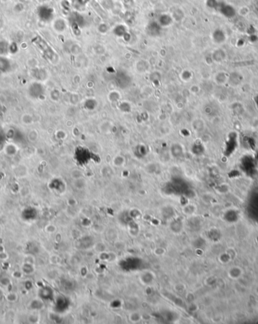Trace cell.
Returning a JSON list of instances; mask_svg holds the SVG:
<instances>
[{"label":"cell","mask_w":258,"mask_h":324,"mask_svg":"<svg viewBox=\"0 0 258 324\" xmlns=\"http://www.w3.org/2000/svg\"><path fill=\"white\" fill-rule=\"evenodd\" d=\"M34 42L35 45H37V47L41 50V51H42V53L46 57V58L49 59L50 61L54 62L53 59H54V55H55L54 51H53L52 49L46 43L45 41L41 39L40 37L37 36L36 38H35Z\"/></svg>","instance_id":"cell-1"},{"label":"cell","mask_w":258,"mask_h":324,"mask_svg":"<svg viewBox=\"0 0 258 324\" xmlns=\"http://www.w3.org/2000/svg\"><path fill=\"white\" fill-rule=\"evenodd\" d=\"M28 92L31 97L38 98L44 94V88L40 82H35L32 83L28 88Z\"/></svg>","instance_id":"cell-2"},{"label":"cell","mask_w":258,"mask_h":324,"mask_svg":"<svg viewBox=\"0 0 258 324\" xmlns=\"http://www.w3.org/2000/svg\"><path fill=\"white\" fill-rule=\"evenodd\" d=\"M53 10L49 6L46 5H42L40 6L37 10V14H38L40 20L43 21H49L53 17Z\"/></svg>","instance_id":"cell-3"},{"label":"cell","mask_w":258,"mask_h":324,"mask_svg":"<svg viewBox=\"0 0 258 324\" xmlns=\"http://www.w3.org/2000/svg\"><path fill=\"white\" fill-rule=\"evenodd\" d=\"M12 70V62L5 56L0 55V75L7 74Z\"/></svg>","instance_id":"cell-4"},{"label":"cell","mask_w":258,"mask_h":324,"mask_svg":"<svg viewBox=\"0 0 258 324\" xmlns=\"http://www.w3.org/2000/svg\"><path fill=\"white\" fill-rule=\"evenodd\" d=\"M31 74L33 78L36 79L38 81H42L46 78V72L45 70L40 68H35L31 71Z\"/></svg>","instance_id":"cell-5"},{"label":"cell","mask_w":258,"mask_h":324,"mask_svg":"<svg viewBox=\"0 0 258 324\" xmlns=\"http://www.w3.org/2000/svg\"><path fill=\"white\" fill-rule=\"evenodd\" d=\"M9 52V44L5 40H0V55L5 56Z\"/></svg>","instance_id":"cell-6"},{"label":"cell","mask_w":258,"mask_h":324,"mask_svg":"<svg viewBox=\"0 0 258 324\" xmlns=\"http://www.w3.org/2000/svg\"><path fill=\"white\" fill-rule=\"evenodd\" d=\"M27 138L28 140L30 141H34L35 140H36L37 138H38V134H37L36 130H31L28 133Z\"/></svg>","instance_id":"cell-7"},{"label":"cell","mask_w":258,"mask_h":324,"mask_svg":"<svg viewBox=\"0 0 258 324\" xmlns=\"http://www.w3.org/2000/svg\"><path fill=\"white\" fill-rule=\"evenodd\" d=\"M18 51V47H17V44L15 42H12V44L9 45V52L12 53V54H15Z\"/></svg>","instance_id":"cell-8"},{"label":"cell","mask_w":258,"mask_h":324,"mask_svg":"<svg viewBox=\"0 0 258 324\" xmlns=\"http://www.w3.org/2000/svg\"><path fill=\"white\" fill-rule=\"evenodd\" d=\"M96 104H97V103H96L95 100L94 99H91V104H89V102L88 101H86V103H85V107L88 108V109H94V108L96 107Z\"/></svg>","instance_id":"cell-9"},{"label":"cell","mask_w":258,"mask_h":324,"mask_svg":"<svg viewBox=\"0 0 258 324\" xmlns=\"http://www.w3.org/2000/svg\"><path fill=\"white\" fill-rule=\"evenodd\" d=\"M2 26H3V21H2V20L1 18H0V29H1V28L2 27Z\"/></svg>","instance_id":"cell-10"},{"label":"cell","mask_w":258,"mask_h":324,"mask_svg":"<svg viewBox=\"0 0 258 324\" xmlns=\"http://www.w3.org/2000/svg\"><path fill=\"white\" fill-rule=\"evenodd\" d=\"M1 1L2 2H8V1H9V0H1Z\"/></svg>","instance_id":"cell-11"}]
</instances>
